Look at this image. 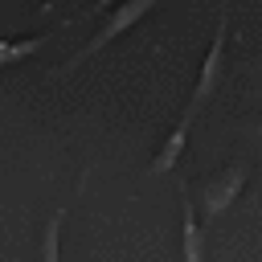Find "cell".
<instances>
[{"label":"cell","instance_id":"1","mask_svg":"<svg viewBox=\"0 0 262 262\" xmlns=\"http://www.w3.org/2000/svg\"><path fill=\"white\" fill-rule=\"evenodd\" d=\"M156 4H160V0H119V4H111L115 12H111V16H106V25H102V29H98V33H94V37H90V41H86L70 61H66V74H70L74 66H82L86 57H94L98 49H106V45H111L115 37H123L127 29H135V25H139Z\"/></svg>","mask_w":262,"mask_h":262},{"label":"cell","instance_id":"2","mask_svg":"<svg viewBox=\"0 0 262 262\" xmlns=\"http://www.w3.org/2000/svg\"><path fill=\"white\" fill-rule=\"evenodd\" d=\"M225 41H229V12L221 8V16H217V33H213V41H209V53H205V61H201V74H196V90H192V111H201L209 98H213V90L221 86V74H225Z\"/></svg>","mask_w":262,"mask_h":262},{"label":"cell","instance_id":"3","mask_svg":"<svg viewBox=\"0 0 262 262\" xmlns=\"http://www.w3.org/2000/svg\"><path fill=\"white\" fill-rule=\"evenodd\" d=\"M246 176H250V164H229V168H221L205 188H201V209H205V217H221L237 196H242V188H246Z\"/></svg>","mask_w":262,"mask_h":262},{"label":"cell","instance_id":"4","mask_svg":"<svg viewBox=\"0 0 262 262\" xmlns=\"http://www.w3.org/2000/svg\"><path fill=\"white\" fill-rule=\"evenodd\" d=\"M192 115H196V111L188 106V111L180 115V123L168 131V139L160 143V151H156V156H151V164H147V172H151V176H164V172H172V168L180 164V156H184V143H188V127H192Z\"/></svg>","mask_w":262,"mask_h":262},{"label":"cell","instance_id":"5","mask_svg":"<svg viewBox=\"0 0 262 262\" xmlns=\"http://www.w3.org/2000/svg\"><path fill=\"white\" fill-rule=\"evenodd\" d=\"M180 250H184V262H205V229L196 225L188 196H184V213H180Z\"/></svg>","mask_w":262,"mask_h":262},{"label":"cell","instance_id":"6","mask_svg":"<svg viewBox=\"0 0 262 262\" xmlns=\"http://www.w3.org/2000/svg\"><path fill=\"white\" fill-rule=\"evenodd\" d=\"M61 225H66V209H57L49 221H45V233H41V262H61Z\"/></svg>","mask_w":262,"mask_h":262},{"label":"cell","instance_id":"7","mask_svg":"<svg viewBox=\"0 0 262 262\" xmlns=\"http://www.w3.org/2000/svg\"><path fill=\"white\" fill-rule=\"evenodd\" d=\"M45 41H49V33H41V37H25V41H0V66H16V61L33 57Z\"/></svg>","mask_w":262,"mask_h":262},{"label":"cell","instance_id":"8","mask_svg":"<svg viewBox=\"0 0 262 262\" xmlns=\"http://www.w3.org/2000/svg\"><path fill=\"white\" fill-rule=\"evenodd\" d=\"M111 4H119V0H94V4H90V12H102V8H111Z\"/></svg>","mask_w":262,"mask_h":262},{"label":"cell","instance_id":"9","mask_svg":"<svg viewBox=\"0 0 262 262\" xmlns=\"http://www.w3.org/2000/svg\"><path fill=\"white\" fill-rule=\"evenodd\" d=\"M258 135H262V123H258Z\"/></svg>","mask_w":262,"mask_h":262}]
</instances>
